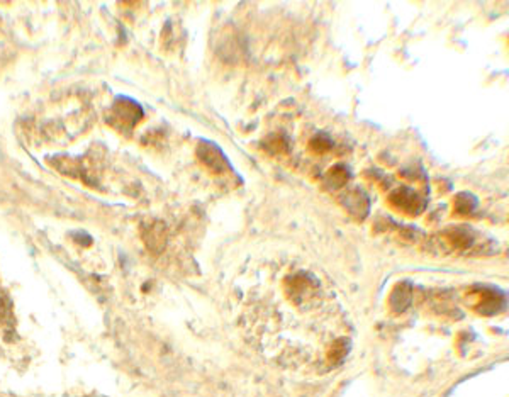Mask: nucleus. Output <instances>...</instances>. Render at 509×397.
<instances>
[{"mask_svg":"<svg viewBox=\"0 0 509 397\" xmlns=\"http://www.w3.org/2000/svg\"><path fill=\"white\" fill-rule=\"evenodd\" d=\"M245 316L256 347L287 369L326 372L350 352V326L335 294L290 265L260 285Z\"/></svg>","mask_w":509,"mask_h":397,"instance_id":"f257e3e1","label":"nucleus"}]
</instances>
